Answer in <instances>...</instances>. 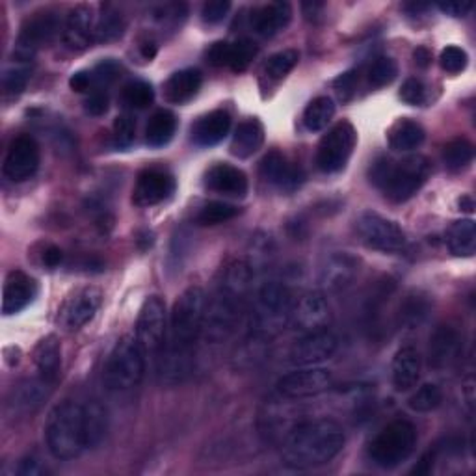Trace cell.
Here are the masks:
<instances>
[{"label": "cell", "instance_id": "cell-6", "mask_svg": "<svg viewBox=\"0 0 476 476\" xmlns=\"http://www.w3.org/2000/svg\"><path fill=\"white\" fill-rule=\"evenodd\" d=\"M207 296L201 287L186 289L175 302L170 321V346L181 350H194L203 331Z\"/></svg>", "mask_w": 476, "mask_h": 476}, {"label": "cell", "instance_id": "cell-14", "mask_svg": "<svg viewBox=\"0 0 476 476\" xmlns=\"http://www.w3.org/2000/svg\"><path fill=\"white\" fill-rule=\"evenodd\" d=\"M291 324L296 331L307 335L314 331L328 330L331 324V311L322 293H305L293 303Z\"/></svg>", "mask_w": 476, "mask_h": 476}, {"label": "cell", "instance_id": "cell-40", "mask_svg": "<svg viewBox=\"0 0 476 476\" xmlns=\"http://www.w3.org/2000/svg\"><path fill=\"white\" fill-rule=\"evenodd\" d=\"M240 214V207L226 203V201H209L205 203L198 214H196V224L198 226H218L229 221Z\"/></svg>", "mask_w": 476, "mask_h": 476}, {"label": "cell", "instance_id": "cell-10", "mask_svg": "<svg viewBox=\"0 0 476 476\" xmlns=\"http://www.w3.org/2000/svg\"><path fill=\"white\" fill-rule=\"evenodd\" d=\"M356 229L361 240L372 249L384 253H397L406 247L404 229L397 224V221L378 212L372 210L363 212L356 221Z\"/></svg>", "mask_w": 476, "mask_h": 476}, {"label": "cell", "instance_id": "cell-34", "mask_svg": "<svg viewBox=\"0 0 476 476\" xmlns=\"http://www.w3.org/2000/svg\"><path fill=\"white\" fill-rule=\"evenodd\" d=\"M84 428H86V447L98 449L108 432L107 407L99 400H89L84 404Z\"/></svg>", "mask_w": 476, "mask_h": 476}, {"label": "cell", "instance_id": "cell-32", "mask_svg": "<svg viewBox=\"0 0 476 476\" xmlns=\"http://www.w3.org/2000/svg\"><path fill=\"white\" fill-rule=\"evenodd\" d=\"M425 138L426 133L423 125L409 117L397 119L387 131V142L395 151H414L425 142Z\"/></svg>", "mask_w": 476, "mask_h": 476}, {"label": "cell", "instance_id": "cell-37", "mask_svg": "<svg viewBox=\"0 0 476 476\" xmlns=\"http://www.w3.org/2000/svg\"><path fill=\"white\" fill-rule=\"evenodd\" d=\"M447 246L456 257H472L476 251V228L472 219H458L447 231Z\"/></svg>", "mask_w": 476, "mask_h": 476}, {"label": "cell", "instance_id": "cell-48", "mask_svg": "<svg viewBox=\"0 0 476 476\" xmlns=\"http://www.w3.org/2000/svg\"><path fill=\"white\" fill-rule=\"evenodd\" d=\"M136 140V123L131 116H117L114 121V144L119 149L131 147Z\"/></svg>", "mask_w": 476, "mask_h": 476}, {"label": "cell", "instance_id": "cell-58", "mask_svg": "<svg viewBox=\"0 0 476 476\" xmlns=\"http://www.w3.org/2000/svg\"><path fill=\"white\" fill-rule=\"evenodd\" d=\"M439 10L451 17H465L472 10V5L471 3H441Z\"/></svg>", "mask_w": 476, "mask_h": 476}, {"label": "cell", "instance_id": "cell-19", "mask_svg": "<svg viewBox=\"0 0 476 476\" xmlns=\"http://www.w3.org/2000/svg\"><path fill=\"white\" fill-rule=\"evenodd\" d=\"M463 339L453 326H437L428 344V363L435 370L451 369L462 356Z\"/></svg>", "mask_w": 476, "mask_h": 476}, {"label": "cell", "instance_id": "cell-7", "mask_svg": "<svg viewBox=\"0 0 476 476\" xmlns=\"http://www.w3.org/2000/svg\"><path fill=\"white\" fill-rule=\"evenodd\" d=\"M417 428L406 419H397L379 432L369 447L370 462L379 469H395L407 462L417 447Z\"/></svg>", "mask_w": 476, "mask_h": 476}, {"label": "cell", "instance_id": "cell-36", "mask_svg": "<svg viewBox=\"0 0 476 476\" xmlns=\"http://www.w3.org/2000/svg\"><path fill=\"white\" fill-rule=\"evenodd\" d=\"M177 131V117L170 110H156L145 126V142L151 147H164L172 142Z\"/></svg>", "mask_w": 476, "mask_h": 476}, {"label": "cell", "instance_id": "cell-51", "mask_svg": "<svg viewBox=\"0 0 476 476\" xmlns=\"http://www.w3.org/2000/svg\"><path fill=\"white\" fill-rule=\"evenodd\" d=\"M359 75H361V70H350V71L342 73L335 80V89L342 101H350L354 98V93L359 86Z\"/></svg>", "mask_w": 476, "mask_h": 476}, {"label": "cell", "instance_id": "cell-21", "mask_svg": "<svg viewBox=\"0 0 476 476\" xmlns=\"http://www.w3.org/2000/svg\"><path fill=\"white\" fill-rule=\"evenodd\" d=\"M359 272V261L346 251H335L321 268V285L331 293H339L350 285Z\"/></svg>", "mask_w": 476, "mask_h": 476}, {"label": "cell", "instance_id": "cell-12", "mask_svg": "<svg viewBox=\"0 0 476 476\" xmlns=\"http://www.w3.org/2000/svg\"><path fill=\"white\" fill-rule=\"evenodd\" d=\"M166 305L163 298L149 296L138 313L135 335L145 354H156L163 350L166 342Z\"/></svg>", "mask_w": 476, "mask_h": 476}, {"label": "cell", "instance_id": "cell-17", "mask_svg": "<svg viewBox=\"0 0 476 476\" xmlns=\"http://www.w3.org/2000/svg\"><path fill=\"white\" fill-rule=\"evenodd\" d=\"M259 173L266 182L274 184L275 188L281 190V192L287 194L296 192L305 181L303 170L298 164L291 163L289 158L277 149L268 151L263 156V161L259 164Z\"/></svg>", "mask_w": 476, "mask_h": 476}, {"label": "cell", "instance_id": "cell-50", "mask_svg": "<svg viewBox=\"0 0 476 476\" xmlns=\"http://www.w3.org/2000/svg\"><path fill=\"white\" fill-rule=\"evenodd\" d=\"M400 99L409 107H421L426 101V88L419 79H407L400 88Z\"/></svg>", "mask_w": 476, "mask_h": 476}, {"label": "cell", "instance_id": "cell-4", "mask_svg": "<svg viewBox=\"0 0 476 476\" xmlns=\"http://www.w3.org/2000/svg\"><path fill=\"white\" fill-rule=\"evenodd\" d=\"M293 294L281 281H268L256 296L251 313V337L268 341L291 324Z\"/></svg>", "mask_w": 476, "mask_h": 476}, {"label": "cell", "instance_id": "cell-61", "mask_svg": "<svg viewBox=\"0 0 476 476\" xmlns=\"http://www.w3.org/2000/svg\"><path fill=\"white\" fill-rule=\"evenodd\" d=\"M414 58H415V63L419 68H428L430 61H432V52L426 49V47H417V51L414 52Z\"/></svg>", "mask_w": 476, "mask_h": 476}, {"label": "cell", "instance_id": "cell-60", "mask_svg": "<svg viewBox=\"0 0 476 476\" xmlns=\"http://www.w3.org/2000/svg\"><path fill=\"white\" fill-rule=\"evenodd\" d=\"M42 471H43V469H42L40 462L34 460V458H24V460L21 462V465H19V474H24V476H36V474H40Z\"/></svg>", "mask_w": 476, "mask_h": 476}, {"label": "cell", "instance_id": "cell-11", "mask_svg": "<svg viewBox=\"0 0 476 476\" xmlns=\"http://www.w3.org/2000/svg\"><path fill=\"white\" fill-rule=\"evenodd\" d=\"M61 24L60 17L52 10H42L32 14L21 26V34L17 40V58L19 60H30L38 49L49 45L58 34H60Z\"/></svg>", "mask_w": 476, "mask_h": 476}, {"label": "cell", "instance_id": "cell-22", "mask_svg": "<svg viewBox=\"0 0 476 476\" xmlns=\"http://www.w3.org/2000/svg\"><path fill=\"white\" fill-rule=\"evenodd\" d=\"M38 294V285L21 270H14L6 275L3 287V313L12 316L26 309Z\"/></svg>", "mask_w": 476, "mask_h": 476}, {"label": "cell", "instance_id": "cell-46", "mask_svg": "<svg viewBox=\"0 0 476 476\" xmlns=\"http://www.w3.org/2000/svg\"><path fill=\"white\" fill-rule=\"evenodd\" d=\"M443 402V393L439 389V386L435 384H425L423 387H419L414 395L409 397L407 406L409 409L417 411V414H428V411H434L441 406Z\"/></svg>", "mask_w": 476, "mask_h": 476}, {"label": "cell", "instance_id": "cell-59", "mask_svg": "<svg viewBox=\"0 0 476 476\" xmlns=\"http://www.w3.org/2000/svg\"><path fill=\"white\" fill-rule=\"evenodd\" d=\"M324 8H326L324 3H314V0H313V3H303L302 5V12H303L305 19L307 21H313V23H316V21H319L322 17Z\"/></svg>", "mask_w": 476, "mask_h": 476}, {"label": "cell", "instance_id": "cell-56", "mask_svg": "<svg viewBox=\"0 0 476 476\" xmlns=\"http://www.w3.org/2000/svg\"><path fill=\"white\" fill-rule=\"evenodd\" d=\"M70 86H71L73 91H79V93L89 91V88L93 86L91 71H77V73H73L71 79H70Z\"/></svg>", "mask_w": 476, "mask_h": 476}, {"label": "cell", "instance_id": "cell-29", "mask_svg": "<svg viewBox=\"0 0 476 476\" xmlns=\"http://www.w3.org/2000/svg\"><path fill=\"white\" fill-rule=\"evenodd\" d=\"M203 75L196 68H186L175 71L164 84V98L172 105H184L192 101L201 89Z\"/></svg>", "mask_w": 476, "mask_h": 476}, {"label": "cell", "instance_id": "cell-27", "mask_svg": "<svg viewBox=\"0 0 476 476\" xmlns=\"http://www.w3.org/2000/svg\"><path fill=\"white\" fill-rule=\"evenodd\" d=\"M231 131V116L226 110H212L192 125V140L200 147L219 144Z\"/></svg>", "mask_w": 476, "mask_h": 476}, {"label": "cell", "instance_id": "cell-41", "mask_svg": "<svg viewBox=\"0 0 476 476\" xmlns=\"http://www.w3.org/2000/svg\"><path fill=\"white\" fill-rule=\"evenodd\" d=\"M123 32H125L123 15L114 8H107L99 15L98 23H95V43L114 42L119 36H123Z\"/></svg>", "mask_w": 476, "mask_h": 476}, {"label": "cell", "instance_id": "cell-5", "mask_svg": "<svg viewBox=\"0 0 476 476\" xmlns=\"http://www.w3.org/2000/svg\"><path fill=\"white\" fill-rule=\"evenodd\" d=\"M145 372V352L136 337L125 335L117 341L105 365V386L110 391H131L140 386Z\"/></svg>", "mask_w": 476, "mask_h": 476}, {"label": "cell", "instance_id": "cell-28", "mask_svg": "<svg viewBox=\"0 0 476 476\" xmlns=\"http://www.w3.org/2000/svg\"><path fill=\"white\" fill-rule=\"evenodd\" d=\"M293 8L289 3H270L251 15L253 30L263 38H272L289 26Z\"/></svg>", "mask_w": 476, "mask_h": 476}, {"label": "cell", "instance_id": "cell-42", "mask_svg": "<svg viewBox=\"0 0 476 476\" xmlns=\"http://www.w3.org/2000/svg\"><path fill=\"white\" fill-rule=\"evenodd\" d=\"M298 61H300L298 51H294V49L279 51L268 58L266 66H265V75L272 80H283L298 66Z\"/></svg>", "mask_w": 476, "mask_h": 476}, {"label": "cell", "instance_id": "cell-45", "mask_svg": "<svg viewBox=\"0 0 476 476\" xmlns=\"http://www.w3.org/2000/svg\"><path fill=\"white\" fill-rule=\"evenodd\" d=\"M154 101V89L145 80H133L123 88V103L131 108L144 110Z\"/></svg>", "mask_w": 476, "mask_h": 476}, {"label": "cell", "instance_id": "cell-47", "mask_svg": "<svg viewBox=\"0 0 476 476\" xmlns=\"http://www.w3.org/2000/svg\"><path fill=\"white\" fill-rule=\"evenodd\" d=\"M257 56V45L253 43L251 40H237L235 43H231V52H229V70L233 73H244L249 66L251 61L256 60Z\"/></svg>", "mask_w": 476, "mask_h": 476}, {"label": "cell", "instance_id": "cell-3", "mask_svg": "<svg viewBox=\"0 0 476 476\" xmlns=\"http://www.w3.org/2000/svg\"><path fill=\"white\" fill-rule=\"evenodd\" d=\"M45 441L49 453L61 462L75 460L86 447L84 406L77 402L58 404L47 419Z\"/></svg>", "mask_w": 476, "mask_h": 476}, {"label": "cell", "instance_id": "cell-30", "mask_svg": "<svg viewBox=\"0 0 476 476\" xmlns=\"http://www.w3.org/2000/svg\"><path fill=\"white\" fill-rule=\"evenodd\" d=\"M421 379V356L411 346H404L393 358V386L397 391H409Z\"/></svg>", "mask_w": 476, "mask_h": 476}, {"label": "cell", "instance_id": "cell-20", "mask_svg": "<svg viewBox=\"0 0 476 476\" xmlns=\"http://www.w3.org/2000/svg\"><path fill=\"white\" fill-rule=\"evenodd\" d=\"M51 384L49 379L45 378H32V379H24V382L17 384L10 397H8V411L10 415H28V414H34L36 409L42 407V404L47 400L49 393H51Z\"/></svg>", "mask_w": 476, "mask_h": 476}, {"label": "cell", "instance_id": "cell-13", "mask_svg": "<svg viewBox=\"0 0 476 476\" xmlns=\"http://www.w3.org/2000/svg\"><path fill=\"white\" fill-rule=\"evenodd\" d=\"M333 386V376L322 367H302L277 379V391L287 398H311L326 393Z\"/></svg>", "mask_w": 476, "mask_h": 476}, {"label": "cell", "instance_id": "cell-25", "mask_svg": "<svg viewBox=\"0 0 476 476\" xmlns=\"http://www.w3.org/2000/svg\"><path fill=\"white\" fill-rule=\"evenodd\" d=\"M205 184L212 192L244 198L247 194V177L246 173L228 163H218L205 173Z\"/></svg>", "mask_w": 476, "mask_h": 476}, {"label": "cell", "instance_id": "cell-49", "mask_svg": "<svg viewBox=\"0 0 476 476\" xmlns=\"http://www.w3.org/2000/svg\"><path fill=\"white\" fill-rule=\"evenodd\" d=\"M467 52L456 45H449L441 51L439 63L441 68L451 75H458L467 68Z\"/></svg>", "mask_w": 476, "mask_h": 476}, {"label": "cell", "instance_id": "cell-24", "mask_svg": "<svg viewBox=\"0 0 476 476\" xmlns=\"http://www.w3.org/2000/svg\"><path fill=\"white\" fill-rule=\"evenodd\" d=\"M95 23H98V19H95L88 6L73 8L61 30L63 43L71 51L88 49L91 43H95Z\"/></svg>", "mask_w": 476, "mask_h": 476}, {"label": "cell", "instance_id": "cell-53", "mask_svg": "<svg viewBox=\"0 0 476 476\" xmlns=\"http://www.w3.org/2000/svg\"><path fill=\"white\" fill-rule=\"evenodd\" d=\"M229 10H231V3H228V0H212V3L203 5L201 17L205 23L216 24L228 17Z\"/></svg>", "mask_w": 476, "mask_h": 476}, {"label": "cell", "instance_id": "cell-52", "mask_svg": "<svg viewBox=\"0 0 476 476\" xmlns=\"http://www.w3.org/2000/svg\"><path fill=\"white\" fill-rule=\"evenodd\" d=\"M119 73H121V66H119L117 61H114V60H103L91 71L93 82L98 84V86H103V84L108 86V84H112L119 77Z\"/></svg>", "mask_w": 476, "mask_h": 476}, {"label": "cell", "instance_id": "cell-55", "mask_svg": "<svg viewBox=\"0 0 476 476\" xmlns=\"http://www.w3.org/2000/svg\"><path fill=\"white\" fill-rule=\"evenodd\" d=\"M84 108H86V112L91 114V116H105V114L108 112V108H110L108 95H107L105 91H101V89L93 91V93L89 95V98L86 99Z\"/></svg>", "mask_w": 476, "mask_h": 476}, {"label": "cell", "instance_id": "cell-43", "mask_svg": "<svg viewBox=\"0 0 476 476\" xmlns=\"http://www.w3.org/2000/svg\"><path fill=\"white\" fill-rule=\"evenodd\" d=\"M30 77L32 70L28 63L24 60H17L15 66L8 68L3 77V91L6 98H17V95H21L26 89Z\"/></svg>", "mask_w": 476, "mask_h": 476}, {"label": "cell", "instance_id": "cell-44", "mask_svg": "<svg viewBox=\"0 0 476 476\" xmlns=\"http://www.w3.org/2000/svg\"><path fill=\"white\" fill-rule=\"evenodd\" d=\"M398 75L397 61L389 56L376 58L367 71V80L370 88H384L391 84Z\"/></svg>", "mask_w": 476, "mask_h": 476}, {"label": "cell", "instance_id": "cell-9", "mask_svg": "<svg viewBox=\"0 0 476 476\" xmlns=\"http://www.w3.org/2000/svg\"><path fill=\"white\" fill-rule=\"evenodd\" d=\"M242 300L244 298L218 287V293L207 303L205 319H203V331L201 333L209 342H212V344L221 342L233 333V330L238 322V316H240Z\"/></svg>", "mask_w": 476, "mask_h": 476}, {"label": "cell", "instance_id": "cell-54", "mask_svg": "<svg viewBox=\"0 0 476 476\" xmlns=\"http://www.w3.org/2000/svg\"><path fill=\"white\" fill-rule=\"evenodd\" d=\"M229 52L231 43L228 42H216L207 49V61L214 68H228L229 66Z\"/></svg>", "mask_w": 476, "mask_h": 476}, {"label": "cell", "instance_id": "cell-62", "mask_svg": "<svg viewBox=\"0 0 476 476\" xmlns=\"http://www.w3.org/2000/svg\"><path fill=\"white\" fill-rule=\"evenodd\" d=\"M140 52H142V56L145 60H153L156 56V43L154 42H149V40L147 42H142Z\"/></svg>", "mask_w": 476, "mask_h": 476}, {"label": "cell", "instance_id": "cell-26", "mask_svg": "<svg viewBox=\"0 0 476 476\" xmlns=\"http://www.w3.org/2000/svg\"><path fill=\"white\" fill-rule=\"evenodd\" d=\"M194 370L192 350H181L173 346H163L161 358L156 361V372L164 384H181Z\"/></svg>", "mask_w": 476, "mask_h": 476}, {"label": "cell", "instance_id": "cell-23", "mask_svg": "<svg viewBox=\"0 0 476 476\" xmlns=\"http://www.w3.org/2000/svg\"><path fill=\"white\" fill-rule=\"evenodd\" d=\"M101 305V291L99 289H82L73 298L68 300V303L61 309V324L66 326L70 331H77L84 328L95 313L99 311Z\"/></svg>", "mask_w": 476, "mask_h": 476}, {"label": "cell", "instance_id": "cell-8", "mask_svg": "<svg viewBox=\"0 0 476 476\" xmlns=\"http://www.w3.org/2000/svg\"><path fill=\"white\" fill-rule=\"evenodd\" d=\"M358 135L350 121H339L322 136L316 147V166L324 173H337L346 168L354 153Z\"/></svg>", "mask_w": 476, "mask_h": 476}, {"label": "cell", "instance_id": "cell-38", "mask_svg": "<svg viewBox=\"0 0 476 476\" xmlns=\"http://www.w3.org/2000/svg\"><path fill=\"white\" fill-rule=\"evenodd\" d=\"M333 116H335V103L328 98V95H321V98H314L307 105L303 112V125L311 133H321L330 125Z\"/></svg>", "mask_w": 476, "mask_h": 476}, {"label": "cell", "instance_id": "cell-18", "mask_svg": "<svg viewBox=\"0 0 476 476\" xmlns=\"http://www.w3.org/2000/svg\"><path fill=\"white\" fill-rule=\"evenodd\" d=\"M175 190V179L170 172L161 168H147L140 172L135 190L133 201L138 207H153L166 201Z\"/></svg>", "mask_w": 476, "mask_h": 476}, {"label": "cell", "instance_id": "cell-1", "mask_svg": "<svg viewBox=\"0 0 476 476\" xmlns=\"http://www.w3.org/2000/svg\"><path fill=\"white\" fill-rule=\"evenodd\" d=\"M346 435L331 419L307 421L296 426L283 445V463L305 471L330 463L344 449Z\"/></svg>", "mask_w": 476, "mask_h": 476}, {"label": "cell", "instance_id": "cell-15", "mask_svg": "<svg viewBox=\"0 0 476 476\" xmlns=\"http://www.w3.org/2000/svg\"><path fill=\"white\" fill-rule=\"evenodd\" d=\"M339 348V339L330 330L303 335L291 348L289 361L296 367H316L331 359Z\"/></svg>", "mask_w": 476, "mask_h": 476}, {"label": "cell", "instance_id": "cell-31", "mask_svg": "<svg viewBox=\"0 0 476 476\" xmlns=\"http://www.w3.org/2000/svg\"><path fill=\"white\" fill-rule=\"evenodd\" d=\"M265 144V126L259 119H246L238 123L231 140V154L237 158H249Z\"/></svg>", "mask_w": 476, "mask_h": 476}, {"label": "cell", "instance_id": "cell-2", "mask_svg": "<svg viewBox=\"0 0 476 476\" xmlns=\"http://www.w3.org/2000/svg\"><path fill=\"white\" fill-rule=\"evenodd\" d=\"M430 161L426 156L414 154L402 161L393 158H378L370 166L369 177L376 188L384 192L389 201L404 203L414 198L430 177Z\"/></svg>", "mask_w": 476, "mask_h": 476}, {"label": "cell", "instance_id": "cell-57", "mask_svg": "<svg viewBox=\"0 0 476 476\" xmlns=\"http://www.w3.org/2000/svg\"><path fill=\"white\" fill-rule=\"evenodd\" d=\"M63 261V253L58 246H52V244H47L42 251V263L49 268H56L60 266Z\"/></svg>", "mask_w": 476, "mask_h": 476}, {"label": "cell", "instance_id": "cell-63", "mask_svg": "<svg viewBox=\"0 0 476 476\" xmlns=\"http://www.w3.org/2000/svg\"><path fill=\"white\" fill-rule=\"evenodd\" d=\"M458 203H460V210H465V212H472V209H474V203H472V200L469 196L460 198Z\"/></svg>", "mask_w": 476, "mask_h": 476}, {"label": "cell", "instance_id": "cell-35", "mask_svg": "<svg viewBox=\"0 0 476 476\" xmlns=\"http://www.w3.org/2000/svg\"><path fill=\"white\" fill-rule=\"evenodd\" d=\"M430 311H432V302L426 294L411 293L400 303L398 324L404 330H417L428 321Z\"/></svg>", "mask_w": 476, "mask_h": 476}, {"label": "cell", "instance_id": "cell-33", "mask_svg": "<svg viewBox=\"0 0 476 476\" xmlns=\"http://www.w3.org/2000/svg\"><path fill=\"white\" fill-rule=\"evenodd\" d=\"M34 363L42 374V378L49 379V382H56V378L60 374L61 367V346L56 335H47L43 337L36 348H34Z\"/></svg>", "mask_w": 476, "mask_h": 476}, {"label": "cell", "instance_id": "cell-16", "mask_svg": "<svg viewBox=\"0 0 476 476\" xmlns=\"http://www.w3.org/2000/svg\"><path fill=\"white\" fill-rule=\"evenodd\" d=\"M40 168V145L30 135L17 136L6 153L3 172L14 182H23Z\"/></svg>", "mask_w": 476, "mask_h": 476}, {"label": "cell", "instance_id": "cell-39", "mask_svg": "<svg viewBox=\"0 0 476 476\" xmlns=\"http://www.w3.org/2000/svg\"><path fill=\"white\" fill-rule=\"evenodd\" d=\"M474 156V147L467 138H454L443 147V164L449 172L467 168Z\"/></svg>", "mask_w": 476, "mask_h": 476}]
</instances>
